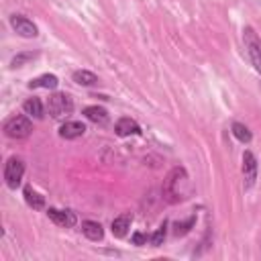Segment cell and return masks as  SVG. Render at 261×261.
<instances>
[{"label": "cell", "mask_w": 261, "mask_h": 261, "mask_svg": "<svg viewBox=\"0 0 261 261\" xmlns=\"http://www.w3.org/2000/svg\"><path fill=\"white\" fill-rule=\"evenodd\" d=\"M57 84H59L57 75H53V73H43V75H39V77L31 80V82H29V88H31V90H33V88H45V90H55V88H57Z\"/></svg>", "instance_id": "4fadbf2b"}, {"label": "cell", "mask_w": 261, "mask_h": 261, "mask_svg": "<svg viewBox=\"0 0 261 261\" xmlns=\"http://www.w3.org/2000/svg\"><path fill=\"white\" fill-rule=\"evenodd\" d=\"M147 241H149V237H145L143 232H135V234H133V243H135V245H145Z\"/></svg>", "instance_id": "7402d4cb"}, {"label": "cell", "mask_w": 261, "mask_h": 261, "mask_svg": "<svg viewBox=\"0 0 261 261\" xmlns=\"http://www.w3.org/2000/svg\"><path fill=\"white\" fill-rule=\"evenodd\" d=\"M165 234H167V222L163 220V224L149 237V241H151V245L153 247H159V245H163V241H165Z\"/></svg>", "instance_id": "d6986e66"}, {"label": "cell", "mask_w": 261, "mask_h": 261, "mask_svg": "<svg viewBox=\"0 0 261 261\" xmlns=\"http://www.w3.org/2000/svg\"><path fill=\"white\" fill-rule=\"evenodd\" d=\"M196 224V216H190L186 222H175V228H173V234L175 237H184L186 232H190V228Z\"/></svg>", "instance_id": "ffe728a7"}, {"label": "cell", "mask_w": 261, "mask_h": 261, "mask_svg": "<svg viewBox=\"0 0 261 261\" xmlns=\"http://www.w3.org/2000/svg\"><path fill=\"white\" fill-rule=\"evenodd\" d=\"M82 232H84L86 239H90V241H102V237H104V228H102V224L96 222V220H84V222H82Z\"/></svg>", "instance_id": "7c38bea8"}, {"label": "cell", "mask_w": 261, "mask_h": 261, "mask_svg": "<svg viewBox=\"0 0 261 261\" xmlns=\"http://www.w3.org/2000/svg\"><path fill=\"white\" fill-rule=\"evenodd\" d=\"M22 110H24V114H29V116H33V118H43V102L39 100V98H29L24 104H22Z\"/></svg>", "instance_id": "9a60e30c"}, {"label": "cell", "mask_w": 261, "mask_h": 261, "mask_svg": "<svg viewBox=\"0 0 261 261\" xmlns=\"http://www.w3.org/2000/svg\"><path fill=\"white\" fill-rule=\"evenodd\" d=\"M47 216H49L55 224L65 226V228H71V226L77 222L75 212H71V210H57V208H49V210H47Z\"/></svg>", "instance_id": "ba28073f"}, {"label": "cell", "mask_w": 261, "mask_h": 261, "mask_svg": "<svg viewBox=\"0 0 261 261\" xmlns=\"http://www.w3.org/2000/svg\"><path fill=\"white\" fill-rule=\"evenodd\" d=\"M33 130V124L31 120L24 116V114H16V116H10L6 122H4V135L8 139H27Z\"/></svg>", "instance_id": "7a4b0ae2"}, {"label": "cell", "mask_w": 261, "mask_h": 261, "mask_svg": "<svg viewBox=\"0 0 261 261\" xmlns=\"http://www.w3.org/2000/svg\"><path fill=\"white\" fill-rule=\"evenodd\" d=\"M24 175V163L22 159L18 157H10L4 165V179H6V186L10 190H16L20 186V179Z\"/></svg>", "instance_id": "277c9868"}, {"label": "cell", "mask_w": 261, "mask_h": 261, "mask_svg": "<svg viewBox=\"0 0 261 261\" xmlns=\"http://www.w3.org/2000/svg\"><path fill=\"white\" fill-rule=\"evenodd\" d=\"M114 133H116L118 137L141 135V126H139L137 120H133V118H128V116H122V118L116 120V124H114Z\"/></svg>", "instance_id": "30bf717a"}, {"label": "cell", "mask_w": 261, "mask_h": 261, "mask_svg": "<svg viewBox=\"0 0 261 261\" xmlns=\"http://www.w3.org/2000/svg\"><path fill=\"white\" fill-rule=\"evenodd\" d=\"M243 33H245V47H247V55H249V59H251L253 67L257 69V73L261 75V43H259V39H257L255 31H253L251 27H247Z\"/></svg>", "instance_id": "5b68a950"}, {"label": "cell", "mask_w": 261, "mask_h": 261, "mask_svg": "<svg viewBox=\"0 0 261 261\" xmlns=\"http://www.w3.org/2000/svg\"><path fill=\"white\" fill-rule=\"evenodd\" d=\"M71 77L80 86H94V84H98V75L92 73V71H88V69H77V71H73Z\"/></svg>", "instance_id": "e0dca14e"}, {"label": "cell", "mask_w": 261, "mask_h": 261, "mask_svg": "<svg viewBox=\"0 0 261 261\" xmlns=\"http://www.w3.org/2000/svg\"><path fill=\"white\" fill-rule=\"evenodd\" d=\"M84 133H86V124H84L82 120H67V122H63V124L59 126V137H61V139H67V141L77 139V137H82Z\"/></svg>", "instance_id": "9c48e42d"}, {"label": "cell", "mask_w": 261, "mask_h": 261, "mask_svg": "<svg viewBox=\"0 0 261 261\" xmlns=\"http://www.w3.org/2000/svg\"><path fill=\"white\" fill-rule=\"evenodd\" d=\"M130 220H133V216L126 212V214H120V216H116L114 220H112V224H110V228H112V234L114 237H124L126 232H128V228H130Z\"/></svg>", "instance_id": "8fae6325"}, {"label": "cell", "mask_w": 261, "mask_h": 261, "mask_svg": "<svg viewBox=\"0 0 261 261\" xmlns=\"http://www.w3.org/2000/svg\"><path fill=\"white\" fill-rule=\"evenodd\" d=\"M33 57H35V53H22V55H18V57L12 59V67H20L27 59H33Z\"/></svg>", "instance_id": "44dd1931"}, {"label": "cell", "mask_w": 261, "mask_h": 261, "mask_svg": "<svg viewBox=\"0 0 261 261\" xmlns=\"http://www.w3.org/2000/svg\"><path fill=\"white\" fill-rule=\"evenodd\" d=\"M257 171H259V163L257 157L251 151L243 153V186L245 190H251L257 181Z\"/></svg>", "instance_id": "8992f818"}, {"label": "cell", "mask_w": 261, "mask_h": 261, "mask_svg": "<svg viewBox=\"0 0 261 261\" xmlns=\"http://www.w3.org/2000/svg\"><path fill=\"white\" fill-rule=\"evenodd\" d=\"M230 128H232L234 139H237V141H241V143H249V141H251V137H253V135H251V130H249L243 122H232V126H230Z\"/></svg>", "instance_id": "ac0fdd59"}, {"label": "cell", "mask_w": 261, "mask_h": 261, "mask_svg": "<svg viewBox=\"0 0 261 261\" xmlns=\"http://www.w3.org/2000/svg\"><path fill=\"white\" fill-rule=\"evenodd\" d=\"M84 116L90 122H94V124H106L108 122V112L102 106H88V108H84Z\"/></svg>", "instance_id": "5bb4252c"}, {"label": "cell", "mask_w": 261, "mask_h": 261, "mask_svg": "<svg viewBox=\"0 0 261 261\" xmlns=\"http://www.w3.org/2000/svg\"><path fill=\"white\" fill-rule=\"evenodd\" d=\"M24 200H27V204H29L31 208H35V210H43V208H45V198H43L39 192H35L31 186L24 188Z\"/></svg>", "instance_id": "2e32d148"}, {"label": "cell", "mask_w": 261, "mask_h": 261, "mask_svg": "<svg viewBox=\"0 0 261 261\" xmlns=\"http://www.w3.org/2000/svg\"><path fill=\"white\" fill-rule=\"evenodd\" d=\"M10 27L14 29L16 35H20V37H24V39H33V37L39 35L37 24H35L33 20H29L27 16H22V14H12V16H10Z\"/></svg>", "instance_id": "52a82bcc"}, {"label": "cell", "mask_w": 261, "mask_h": 261, "mask_svg": "<svg viewBox=\"0 0 261 261\" xmlns=\"http://www.w3.org/2000/svg\"><path fill=\"white\" fill-rule=\"evenodd\" d=\"M190 194V177L184 167H173L163 181V198L169 204L184 202Z\"/></svg>", "instance_id": "6da1fadb"}, {"label": "cell", "mask_w": 261, "mask_h": 261, "mask_svg": "<svg viewBox=\"0 0 261 261\" xmlns=\"http://www.w3.org/2000/svg\"><path fill=\"white\" fill-rule=\"evenodd\" d=\"M47 108H49V114H51L53 118H63V116L71 114V110H73V100H71L67 94H63V92H55V94L49 96Z\"/></svg>", "instance_id": "3957f363"}]
</instances>
